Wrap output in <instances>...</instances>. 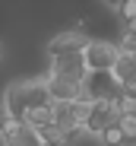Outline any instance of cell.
Returning <instances> with one entry per match:
<instances>
[{
    "label": "cell",
    "mask_w": 136,
    "mask_h": 146,
    "mask_svg": "<svg viewBox=\"0 0 136 146\" xmlns=\"http://www.w3.org/2000/svg\"><path fill=\"white\" fill-rule=\"evenodd\" d=\"M85 105H89V102H79V99H63V102H54V105H51V114H54L57 130L70 140V143L82 133V114H85Z\"/></svg>",
    "instance_id": "cell-1"
},
{
    "label": "cell",
    "mask_w": 136,
    "mask_h": 146,
    "mask_svg": "<svg viewBox=\"0 0 136 146\" xmlns=\"http://www.w3.org/2000/svg\"><path fill=\"white\" fill-rule=\"evenodd\" d=\"M117 44H111V41H98V38H89L85 48H82V64L89 73H108L111 67H114L117 60Z\"/></svg>",
    "instance_id": "cell-2"
},
{
    "label": "cell",
    "mask_w": 136,
    "mask_h": 146,
    "mask_svg": "<svg viewBox=\"0 0 136 146\" xmlns=\"http://www.w3.org/2000/svg\"><path fill=\"white\" fill-rule=\"evenodd\" d=\"M117 114H114V105H111L108 99H95L85 105V114H82V133L89 137H101V130L108 124H114Z\"/></svg>",
    "instance_id": "cell-3"
},
{
    "label": "cell",
    "mask_w": 136,
    "mask_h": 146,
    "mask_svg": "<svg viewBox=\"0 0 136 146\" xmlns=\"http://www.w3.org/2000/svg\"><path fill=\"white\" fill-rule=\"evenodd\" d=\"M82 92H79V99L82 102H95V99H117V92H120V86L114 83V76L111 73H85V80H82V86H79Z\"/></svg>",
    "instance_id": "cell-4"
},
{
    "label": "cell",
    "mask_w": 136,
    "mask_h": 146,
    "mask_svg": "<svg viewBox=\"0 0 136 146\" xmlns=\"http://www.w3.org/2000/svg\"><path fill=\"white\" fill-rule=\"evenodd\" d=\"M85 64H82V51L79 54H66V57H51V73L48 76H57V80H66L73 86H82L85 80Z\"/></svg>",
    "instance_id": "cell-5"
},
{
    "label": "cell",
    "mask_w": 136,
    "mask_h": 146,
    "mask_svg": "<svg viewBox=\"0 0 136 146\" xmlns=\"http://www.w3.org/2000/svg\"><path fill=\"white\" fill-rule=\"evenodd\" d=\"M85 35H82V29H70V32H63V35H57V38H51L48 41V57H66V54H79L82 48H85Z\"/></svg>",
    "instance_id": "cell-6"
},
{
    "label": "cell",
    "mask_w": 136,
    "mask_h": 146,
    "mask_svg": "<svg viewBox=\"0 0 136 146\" xmlns=\"http://www.w3.org/2000/svg\"><path fill=\"white\" fill-rule=\"evenodd\" d=\"M0 140H3V146H41V137L26 121H10L7 130L0 133Z\"/></svg>",
    "instance_id": "cell-7"
},
{
    "label": "cell",
    "mask_w": 136,
    "mask_h": 146,
    "mask_svg": "<svg viewBox=\"0 0 136 146\" xmlns=\"http://www.w3.org/2000/svg\"><path fill=\"white\" fill-rule=\"evenodd\" d=\"M26 108H29V99H26V83H13L3 95V111L10 121H26Z\"/></svg>",
    "instance_id": "cell-8"
},
{
    "label": "cell",
    "mask_w": 136,
    "mask_h": 146,
    "mask_svg": "<svg viewBox=\"0 0 136 146\" xmlns=\"http://www.w3.org/2000/svg\"><path fill=\"white\" fill-rule=\"evenodd\" d=\"M44 86H48V92H51V99L54 102H63V99H79V86H73V83H66V80H57V76H48L44 80ZM82 102V99H79Z\"/></svg>",
    "instance_id": "cell-9"
},
{
    "label": "cell",
    "mask_w": 136,
    "mask_h": 146,
    "mask_svg": "<svg viewBox=\"0 0 136 146\" xmlns=\"http://www.w3.org/2000/svg\"><path fill=\"white\" fill-rule=\"evenodd\" d=\"M117 124H120V133H124V143H127V146H136V111H127V114H117Z\"/></svg>",
    "instance_id": "cell-10"
},
{
    "label": "cell",
    "mask_w": 136,
    "mask_h": 146,
    "mask_svg": "<svg viewBox=\"0 0 136 146\" xmlns=\"http://www.w3.org/2000/svg\"><path fill=\"white\" fill-rule=\"evenodd\" d=\"M26 124L29 127H44V124H54V114H51V105H44V108H29L26 111Z\"/></svg>",
    "instance_id": "cell-11"
},
{
    "label": "cell",
    "mask_w": 136,
    "mask_h": 146,
    "mask_svg": "<svg viewBox=\"0 0 136 146\" xmlns=\"http://www.w3.org/2000/svg\"><path fill=\"white\" fill-rule=\"evenodd\" d=\"M104 146H124V133H120V124L114 121V124H108L104 130H101V137H98Z\"/></svg>",
    "instance_id": "cell-12"
},
{
    "label": "cell",
    "mask_w": 136,
    "mask_h": 146,
    "mask_svg": "<svg viewBox=\"0 0 136 146\" xmlns=\"http://www.w3.org/2000/svg\"><path fill=\"white\" fill-rule=\"evenodd\" d=\"M117 51H120V54H136V32H127V29H124V35H120V41H117Z\"/></svg>",
    "instance_id": "cell-13"
},
{
    "label": "cell",
    "mask_w": 136,
    "mask_h": 146,
    "mask_svg": "<svg viewBox=\"0 0 136 146\" xmlns=\"http://www.w3.org/2000/svg\"><path fill=\"white\" fill-rule=\"evenodd\" d=\"M41 146H73V143L66 140L63 133H57V137H48V140H41Z\"/></svg>",
    "instance_id": "cell-14"
},
{
    "label": "cell",
    "mask_w": 136,
    "mask_h": 146,
    "mask_svg": "<svg viewBox=\"0 0 136 146\" xmlns=\"http://www.w3.org/2000/svg\"><path fill=\"white\" fill-rule=\"evenodd\" d=\"M7 124H10V117H7V111H3V105H0V133L7 130Z\"/></svg>",
    "instance_id": "cell-15"
},
{
    "label": "cell",
    "mask_w": 136,
    "mask_h": 146,
    "mask_svg": "<svg viewBox=\"0 0 136 146\" xmlns=\"http://www.w3.org/2000/svg\"><path fill=\"white\" fill-rule=\"evenodd\" d=\"M104 3H108V7H114V10H117V7H120V0H104Z\"/></svg>",
    "instance_id": "cell-16"
},
{
    "label": "cell",
    "mask_w": 136,
    "mask_h": 146,
    "mask_svg": "<svg viewBox=\"0 0 136 146\" xmlns=\"http://www.w3.org/2000/svg\"><path fill=\"white\" fill-rule=\"evenodd\" d=\"M0 54H3V44H0Z\"/></svg>",
    "instance_id": "cell-17"
}]
</instances>
